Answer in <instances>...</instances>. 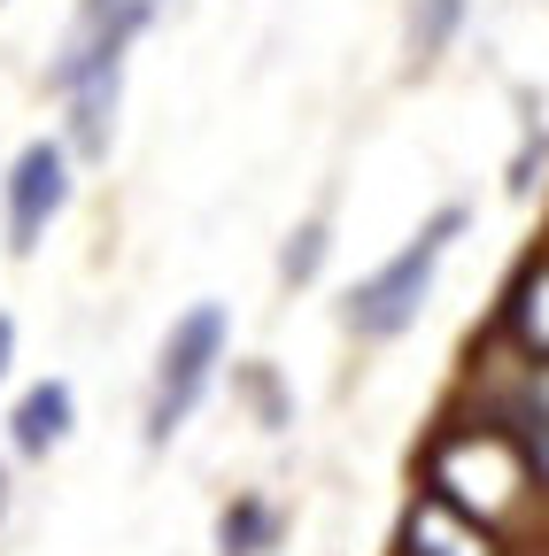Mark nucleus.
<instances>
[{
    "label": "nucleus",
    "mask_w": 549,
    "mask_h": 556,
    "mask_svg": "<svg viewBox=\"0 0 549 556\" xmlns=\"http://www.w3.org/2000/svg\"><path fill=\"white\" fill-rule=\"evenodd\" d=\"M163 0H78L71 31H62L54 62H47V93L71 116V148L86 163L109 155L116 139V101H124V62L140 47V31L155 24Z\"/></svg>",
    "instance_id": "1"
},
{
    "label": "nucleus",
    "mask_w": 549,
    "mask_h": 556,
    "mask_svg": "<svg viewBox=\"0 0 549 556\" xmlns=\"http://www.w3.org/2000/svg\"><path fill=\"white\" fill-rule=\"evenodd\" d=\"M464 201H441L434 217L410 232L372 278H357L349 287V302H340V325H349L357 340H395V332H410L419 325V309L434 302V278H441V263H449V248L464 240Z\"/></svg>",
    "instance_id": "2"
},
{
    "label": "nucleus",
    "mask_w": 549,
    "mask_h": 556,
    "mask_svg": "<svg viewBox=\"0 0 549 556\" xmlns=\"http://www.w3.org/2000/svg\"><path fill=\"white\" fill-rule=\"evenodd\" d=\"M426 486L441 503H457L464 518H479L488 533L511 526L541 495L526 448L511 441V426H457V433H441L434 456H426Z\"/></svg>",
    "instance_id": "3"
},
{
    "label": "nucleus",
    "mask_w": 549,
    "mask_h": 556,
    "mask_svg": "<svg viewBox=\"0 0 549 556\" xmlns=\"http://www.w3.org/2000/svg\"><path fill=\"white\" fill-rule=\"evenodd\" d=\"M225 348H233L225 302H194V309L163 332V348H155V387H148V448H163L171 433H186V417L201 409V394H210Z\"/></svg>",
    "instance_id": "4"
},
{
    "label": "nucleus",
    "mask_w": 549,
    "mask_h": 556,
    "mask_svg": "<svg viewBox=\"0 0 549 556\" xmlns=\"http://www.w3.org/2000/svg\"><path fill=\"white\" fill-rule=\"evenodd\" d=\"M71 208V148L62 139H24L9 178H0V217H9V255H39L47 225Z\"/></svg>",
    "instance_id": "5"
},
{
    "label": "nucleus",
    "mask_w": 549,
    "mask_h": 556,
    "mask_svg": "<svg viewBox=\"0 0 549 556\" xmlns=\"http://www.w3.org/2000/svg\"><path fill=\"white\" fill-rule=\"evenodd\" d=\"M402 556H503V548H496V533L479 518H464L457 503H441L426 486V495L410 503V518H402Z\"/></svg>",
    "instance_id": "6"
},
{
    "label": "nucleus",
    "mask_w": 549,
    "mask_h": 556,
    "mask_svg": "<svg viewBox=\"0 0 549 556\" xmlns=\"http://www.w3.org/2000/svg\"><path fill=\"white\" fill-rule=\"evenodd\" d=\"M71 426H78V394H71V379H39V387H24V402L9 409V441H16V456H54L62 441H71Z\"/></svg>",
    "instance_id": "7"
},
{
    "label": "nucleus",
    "mask_w": 549,
    "mask_h": 556,
    "mask_svg": "<svg viewBox=\"0 0 549 556\" xmlns=\"http://www.w3.org/2000/svg\"><path fill=\"white\" fill-rule=\"evenodd\" d=\"M503 332L526 348L534 364H549V248L519 270V287H511V302H503Z\"/></svg>",
    "instance_id": "8"
},
{
    "label": "nucleus",
    "mask_w": 549,
    "mask_h": 556,
    "mask_svg": "<svg viewBox=\"0 0 549 556\" xmlns=\"http://www.w3.org/2000/svg\"><path fill=\"white\" fill-rule=\"evenodd\" d=\"M217 548H225V556H263V548H279V503L233 495L225 518H217Z\"/></svg>",
    "instance_id": "9"
},
{
    "label": "nucleus",
    "mask_w": 549,
    "mask_h": 556,
    "mask_svg": "<svg viewBox=\"0 0 549 556\" xmlns=\"http://www.w3.org/2000/svg\"><path fill=\"white\" fill-rule=\"evenodd\" d=\"M457 31H464V0H410V16H402V39L419 62H441Z\"/></svg>",
    "instance_id": "10"
},
{
    "label": "nucleus",
    "mask_w": 549,
    "mask_h": 556,
    "mask_svg": "<svg viewBox=\"0 0 549 556\" xmlns=\"http://www.w3.org/2000/svg\"><path fill=\"white\" fill-rule=\"evenodd\" d=\"M325 217H310V225H295L287 232V255H279V278H287V287H310V278L325 270Z\"/></svg>",
    "instance_id": "11"
},
{
    "label": "nucleus",
    "mask_w": 549,
    "mask_h": 556,
    "mask_svg": "<svg viewBox=\"0 0 549 556\" xmlns=\"http://www.w3.org/2000/svg\"><path fill=\"white\" fill-rule=\"evenodd\" d=\"M248 394H255V409H263V433H287V402H279V379H271V371H248Z\"/></svg>",
    "instance_id": "12"
},
{
    "label": "nucleus",
    "mask_w": 549,
    "mask_h": 556,
    "mask_svg": "<svg viewBox=\"0 0 549 556\" xmlns=\"http://www.w3.org/2000/svg\"><path fill=\"white\" fill-rule=\"evenodd\" d=\"M9 364H16V317L0 309V379H9Z\"/></svg>",
    "instance_id": "13"
},
{
    "label": "nucleus",
    "mask_w": 549,
    "mask_h": 556,
    "mask_svg": "<svg viewBox=\"0 0 549 556\" xmlns=\"http://www.w3.org/2000/svg\"><path fill=\"white\" fill-rule=\"evenodd\" d=\"M0 510H9V479H0Z\"/></svg>",
    "instance_id": "14"
}]
</instances>
